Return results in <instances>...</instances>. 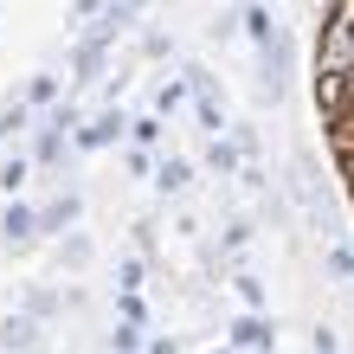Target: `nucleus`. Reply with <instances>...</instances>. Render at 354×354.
Here are the masks:
<instances>
[{
	"instance_id": "nucleus-9",
	"label": "nucleus",
	"mask_w": 354,
	"mask_h": 354,
	"mask_svg": "<svg viewBox=\"0 0 354 354\" xmlns=\"http://www.w3.org/2000/svg\"><path fill=\"white\" fill-rule=\"evenodd\" d=\"M97 7H103V0H77V7H71V13H77V26H84V19H91Z\"/></svg>"
},
{
	"instance_id": "nucleus-4",
	"label": "nucleus",
	"mask_w": 354,
	"mask_h": 354,
	"mask_svg": "<svg viewBox=\"0 0 354 354\" xmlns=\"http://www.w3.org/2000/svg\"><path fill=\"white\" fill-rule=\"evenodd\" d=\"M264 342H270L264 316H245V322H232V348H264Z\"/></svg>"
},
{
	"instance_id": "nucleus-10",
	"label": "nucleus",
	"mask_w": 354,
	"mask_h": 354,
	"mask_svg": "<svg viewBox=\"0 0 354 354\" xmlns=\"http://www.w3.org/2000/svg\"><path fill=\"white\" fill-rule=\"evenodd\" d=\"M122 7H142V0H122Z\"/></svg>"
},
{
	"instance_id": "nucleus-6",
	"label": "nucleus",
	"mask_w": 354,
	"mask_h": 354,
	"mask_svg": "<svg viewBox=\"0 0 354 354\" xmlns=\"http://www.w3.org/2000/svg\"><path fill=\"white\" fill-rule=\"evenodd\" d=\"M26 342H39V328H32L26 316H13V322H7V348H26Z\"/></svg>"
},
{
	"instance_id": "nucleus-8",
	"label": "nucleus",
	"mask_w": 354,
	"mask_h": 354,
	"mask_svg": "<svg viewBox=\"0 0 354 354\" xmlns=\"http://www.w3.org/2000/svg\"><path fill=\"white\" fill-rule=\"evenodd\" d=\"M19 180H26V161H19V155H13V161H7V168H0V187H7V194H19Z\"/></svg>"
},
{
	"instance_id": "nucleus-2",
	"label": "nucleus",
	"mask_w": 354,
	"mask_h": 354,
	"mask_svg": "<svg viewBox=\"0 0 354 354\" xmlns=\"http://www.w3.org/2000/svg\"><path fill=\"white\" fill-rule=\"evenodd\" d=\"M71 219H77V200L65 194V200H52V206H46V213H39V232H65V225H71Z\"/></svg>"
},
{
	"instance_id": "nucleus-3",
	"label": "nucleus",
	"mask_w": 354,
	"mask_h": 354,
	"mask_svg": "<svg viewBox=\"0 0 354 354\" xmlns=\"http://www.w3.org/2000/svg\"><path fill=\"white\" fill-rule=\"evenodd\" d=\"M239 19H245V39H252V46H270V39H277V32H270V13L258 7V0H252V7H245Z\"/></svg>"
},
{
	"instance_id": "nucleus-1",
	"label": "nucleus",
	"mask_w": 354,
	"mask_h": 354,
	"mask_svg": "<svg viewBox=\"0 0 354 354\" xmlns=\"http://www.w3.org/2000/svg\"><path fill=\"white\" fill-rule=\"evenodd\" d=\"M122 136V116H97L91 129H77V149H103V142Z\"/></svg>"
},
{
	"instance_id": "nucleus-5",
	"label": "nucleus",
	"mask_w": 354,
	"mask_h": 354,
	"mask_svg": "<svg viewBox=\"0 0 354 354\" xmlns=\"http://www.w3.org/2000/svg\"><path fill=\"white\" fill-rule=\"evenodd\" d=\"M26 232H39V213H26V206H7V239H26Z\"/></svg>"
},
{
	"instance_id": "nucleus-7",
	"label": "nucleus",
	"mask_w": 354,
	"mask_h": 354,
	"mask_svg": "<svg viewBox=\"0 0 354 354\" xmlns=\"http://www.w3.org/2000/svg\"><path fill=\"white\" fill-rule=\"evenodd\" d=\"M187 180H194V174H187V168H180V161H168V168H161V194H180V187H187Z\"/></svg>"
}]
</instances>
